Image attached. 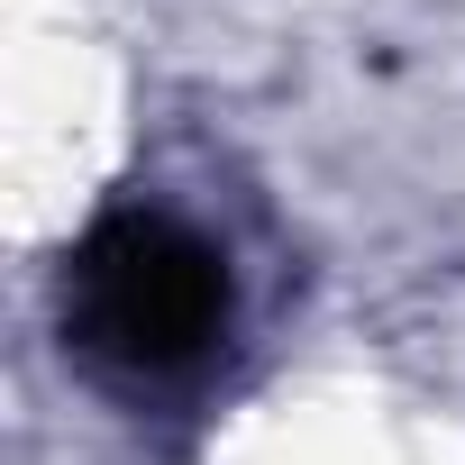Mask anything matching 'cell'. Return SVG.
Listing matches in <instances>:
<instances>
[{"mask_svg":"<svg viewBox=\"0 0 465 465\" xmlns=\"http://www.w3.org/2000/svg\"><path fill=\"white\" fill-rule=\"evenodd\" d=\"M64 338L119 383L201 374L228 338V256L173 210H110L64 256Z\"/></svg>","mask_w":465,"mask_h":465,"instance_id":"cell-1","label":"cell"}]
</instances>
